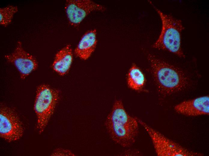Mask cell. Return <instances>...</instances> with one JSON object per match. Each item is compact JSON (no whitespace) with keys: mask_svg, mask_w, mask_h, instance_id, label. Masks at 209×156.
Listing matches in <instances>:
<instances>
[{"mask_svg":"<svg viewBox=\"0 0 209 156\" xmlns=\"http://www.w3.org/2000/svg\"><path fill=\"white\" fill-rule=\"evenodd\" d=\"M65 9L70 23L76 26L91 12L103 11L106 8L91 0H68L66 1Z\"/></svg>","mask_w":209,"mask_h":156,"instance_id":"7","label":"cell"},{"mask_svg":"<svg viewBox=\"0 0 209 156\" xmlns=\"http://www.w3.org/2000/svg\"><path fill=\"white\" fill-rule=\"evenodd\" d=\"M145 81L141 71L135 64H133L128 74V83L129 87L133 90H139L143 88Z\"/></svg>","mask_w":209,"mask_h":156,"instance_id":"12","label":"cell"},{"mask_svg":"<svg viewBox=\"0 0 209 156\" xmlns=\"http://www.w3.org/2000/svg\"><path fill=\"white\" fill-rule=\"evenodd\" d=\"M51 156H73L74 154L69 150L58 148L54 150Z\"/></svg>","mask_w":209,"mask_h":156,"instance_id":"14","label":"cell"},{"mask_svg":"<svg viewBox=\"0 0 209 156\" xmlns=\"http://www.w3.org/2000/svg\"><path fill=\"white\" fill-rule=\"evenodd\" d=\"M9 62L13 64L19 71L20 77L24 79L38 67L35 58L23 48L21 42L18 41L14 52L5 56Z\"/></svg>","mask_w":209,"mask_h":156,"instance_id":"8","label":"cell"},{"mask_svg":"<svg viewBox=\"0 0 209 156\" xmlns=\"http://www.w3.org/2000/svg\"><path fill=\"white\" fill-rule=\"evenodd\" d=\"M17 6L9 5L0 9V23L6 26L12 21L14 14L18 11Z\"/></svg>","mask_w":209,"mask_h":156,"instance_id":"13","label":"cell"},{"mask_svg":"<svg viewBox=\"0 0 209 156\" xmlns=\"http://www.w3.org/2000/svg\"><path fill=\"white\" fill-rule=\"evenodd\" d=\"M138 122L135 117L125 110L122 101L116 100L108 116L105 124L112 140L124 147L134 144L139 133Z\"/></svg>","mask_w":209,"mask_h":156,"instance_id":"1","label":"cell"},{"mask_svg":"<svg viewBox=\"0 0 209 156\" xmlns=\"http://www.w3.org/2000/svg\"><path fill=\"white\" fill-rule=\"evenodd\" d=\"M138 123L150 137L155 152L159 156H200L203 154L190 151L166 137L143 121L135 117Z\"/></svg>","mask_w":209,"mask_h":156,"instance_id":"5","label":"cell"},{"mask_svg":"<svg viewBox=\"0 0 209 156\" xmlns=\"http://www.w3.org/2000/svg\"><path fill=\"white\" fill-rule=\"evenodd\" d=\"M153 7L160 17L162 25L160 34L153 44V47L167 50L179 57H184L181 47V33L184 29L181 21L164 13Z\"/></svg>","mask_w":209,"mask_h":156,"instance_id":"3","label":"cell"},{"mask_svg":"<svg viewBox=\"0 0 209 156\" xmlns=\"http://www.w3.org/2000/svg\"><path fill=\"white\" fill-rule=\"evenodd\" d=\"M148 58L159 93L166 96L185 87L186 78L179 69L149 54Z\"/></svg>","mask_w":209,"mask_h":156,"instance_id":"2","label":"cell"},{"mask_svg":"<svg viewBox=\"0 0 209 156\" xmlns=\"http://www.w3.org/2000/svg\"><path fill=\"white\" fill-rule=\"evenodd\" d=\"M59 98L60 92L57 89L45 84L38 87L34 109L37 117L36 128L39 134L47 125Z\"/></svg>","mask_w":209,"mask_h":156,"instance_id":"4","label":"cell"},{"mask_svg":"<svg viewBox=\"0 0 209 156\" xmlns=\"http://www.w3.org/2000/svg\"><path fill=\"white\" fill-rule=\"evenodd\" d=\"M176 111L188 116H197L209 114V97L208 95L184 101L176 105Z\"/></svg>","mask_w":209,"mask_h":156,"instance_id":"9","label":"cell"},{"mask_svg":"<svg viewBox=\"0 0 209 156\" xmlns=\"http://www.w3.org/2000/svg\"><path fill=\"white\" fill-rule=\"evenodd\" d=\"M24 132L23 124L18 115L13 109L1 105L0 108V136L6 141H17Z\"/></svg>","mask_w":209,"mask_h":156,"instance_id":"6","label":"cell"},{"mask_svg":"<svg viewBox=\"0 0 209 156\" xmlns=\"http://www.w3.org/2000/svg\"><path fill=\"white\" fill-rule=\"evenodd\" d=\"M96 34V30L94 29L87 31L83 35L74 51L76 56L84 60L90 57L97 45Z\"/></svg>","mask_w":209,"mask_h":156,"instance_id":"10","label":"cell"},{"mask_svg":"<svg viewBox=\"0 0 209 156\" xmlns=\"http://www.w3.org/2000/svg\"><path fill=\"white\" fill-rule=\"evenodd\" d=\"M73 60L71 46L67 45L56 54L52 67L59 74L64 75L68 71Z\"/></svg>","mask_w":209,"mask_h":156,"instance_id":"11","label":"cell"}]
</instances>
